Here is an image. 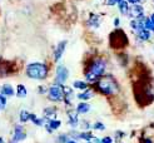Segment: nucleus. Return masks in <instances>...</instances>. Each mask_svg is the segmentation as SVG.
<instances>
[{"mask_svg":"<svg viewBox=\"0 0 154 143\" xmlns=\"http://www.w3.org/2000/svg\"><path fill=\"white\" fill-rule=\"evenodd\" d=\"M97 87L105 95L115 94V93L118 92V89H119L117 82L114 80V78L112 77V75H105V77H102L100 79L98 80Z\"/></svg>","mask_w":154,"mask_h":143,"instance_id":"obj_1","label":"nucleus"},{"mask_svg":"<svg viewBox=\"0 0 154 143\" xmlns=\"http://www.w3.org/2000/svg\"><path fill=\"white\" fill-rule=\"evenodd\" d=\"M105 72V63L102 59H97L90 64L88 72L85 73V78L88 82H95L102 77Z\"/></svg>","mask_w":154,"mask_h":143,"instance_id":"obj_2","label":"nucleus"},{"mask_svg":"<svg viewBox=\"0 0 154 143\" xmlns=\"http://www.w3.org/2000/svg\"><path fill=\"white\" fill-rule=\"evenodd\" d=\"M26 74L32 79H45L48 75V67L42 63L29 64L26 68Z\"/></svg>","mask_w":154,"mask_h":143,"instance_id":"obj_3","label":"nucleus"},{"mask_svg":"<svg viewBox=\"0 0 154 143\" xmlns=\"http://www.w3.org/2000/svg\"><path fill=\"white\" fill-rule=\"evenodd\" d=\"M128 44L127 35L122 30H115L110 35V45L113 48H123Z\"/></svg>","mask_w":154,"mask_h":143,"instance_id":"obj_4","label":"nucleus"},{"mask_svg":"<svg viewBox=\"0 0 154 143\" xmlns=\"http://www.w3.org/2000/svg\"><path fill=\"white\" fill-rule=\"evenodd\" d=\"M49 99L54 102H59L64 99V89L63 85H53L49 89Z\"/></svg>","mask_w":154,"mask_h":143,"instance_id":"obj_5","label":"nucleus"},{"mask_svg":"<svg viewBox=\"0 0 154 143\" xmlns=\"http://www.w3.org/2000/svg\"><path fill=\"white\" fill-rule=\"evenodd\" d=\"M69 77V72L64 65H58L57 68V83H59V85H61L63 83L66 82Z\"/></svg>","mask_w":154,"mask_h":143,"instance_id":"obj_6","label":"nucleus"},{"mask_svg":"<svg viewBox=\"0 0 154 143\" xmlns=\"http://www.w3.org/2000/svg\"><path fill=\"white\" fill-rule=\"evenodd\" d=\"M142 14H143V6H140L139 4L133 5V6H130V8H129L128 15H129L130 18H134V19H137L138 17H140Z\"/></svg>","mask_w":154,"mask_h":143,"instance_id":"obj_7","label":"nucleus"},{"mask_svg":"<svg viewBox=\"0 0 154 143\" xmlns=\"http://www.w3.org/2000/svg\"><path fill=\"white\" fill-rule=\"evenodd\" d=\"M25 132L21 126H17L15 127V131H14V137H13V142H19V141H23L25 139Z\"/></svg>","mask_w":154,"mask_h":143,"instance_id":"obj_8","label":"nucleus"},{"mask_svg":"<svg viewBox=\"0 0 154 143\" xmlns=\"http://www.w3.org/2000/svg\"><path fill=\"white\" fill-rule=\"evenodd\" d=\"M65 45H66V40H63V42H60L59 45L57 47L55 51H54V60H55V62H58L61 58V55H63V53L65 50Z\"/></svg>","mask_w":154,"mask_h":143,"instance_id":"obj_9","label":"nucleus"},{"mask_svg":"<svg viewBox=\"0 0 154 143\" xmlns=\"http://www.w3.org/2000/svg\"><path fill=\"white\" fill-rule=\"evenodd\" d=\"M68 117H69V124H70L73 128H75L78 126L79 122V118H78V112H74V110H69L68 112Z\"/></svg>","mask_w":154,"mask_h":143,"instance_id":"obj_10","label":"nucleus"},{"mask_svg":"<svg viewBox=\"0 0 154 143\" xmlns=\"http://www.w3.org/2000/svg\"><path fill=\"white\" fill-rule=\"evenodd\" d=\"M118 8L122 14H128L129 11V3L128 0H120V2L118 3Z\"/></svg>","mask_w":154,"mask_h":143,"instance_id":"obj_11","label":"nucleus"},{"mask_svg":"<svg viewBox=\"0 0 154 143\" xmlns=\"http://www.w3.org/2000/svg\"><path fill=\"white\" fill-rule=\"evenodd\" d=\"M90 110V105L87 103H79L78 107H76V112L80 113V114H84V113H88Z\"/></svg>","mask_w":154,"mask_h":143,"instance_id":"obj_12","label":"nucleus"},{"mask_svg":"<svg viewBox=\"0 0 154 143\" xmlns=\"http://www.w3.org/2000/svg\"><path fill=\"white\" fill-rule=\"evenodd\" d=\"M138 36H139L142 40H149L150 39V32L147 29H142L138 32Z\"/></svg>","mask_w":154,"mask_h":143,"instance_id":"obj_13","label":"nucleus"},{"mask_svg":"<svg viewBox=\"0 0 154 143\" xmlns=\"http://www.w3.org/2000/svg\"><path fill=\"white\" fill-rule=\"evenodd\" d=\"M73 87L76 88V89H80V90H87L88 84H87L85 82H83V80H75L73 83Z\"/></svg>","mask_w":154,"mask_h":143,"instance_id":"obj_14","label":"nucleus"},{"mask_svg":"<svg viewBox=\"0 0 154 143\" xmlns=\"http://www.w3.org/2000/svg\"><path fill=\"white\" fill-rule=\"evenodd\" d=\"M2 94L10 97V95H13V94H14V89H13L9 84H5V85H3V87H2Z\"/></svg>","mask_w":154,"mask_h":143,"instance_id":"obj_15","label":"nucleus"},{"mask_svg":"<svg viewBox=\"0 0 154 143\" xmlns=\"http://www.w3.org/2000/svg\"><path fill=\"white\" fill-rule=\"evenodd\" d=\"M60 124H61V122L60 120H57V119H50L49 120V128L51 131H54V129H58V128L60 127Z\"/></svg>","mask_w":154,"mask_h":143,"instance_id":"obj_16","label":"nucleus"},{"mask_svg":"<svg viewBox=\"0 0 154 143\" xmlns=\"http://www.w3.org/2000/svg\"><path fill=\"white\" fill-rule=\"evenodd\" d=\"M26 88L23 85V84H19L18 85V93H17V95L19 97V98H24L25 95H26Z\"/></svg>","mask_w":154,"mask_h":143,"instance_id":"obj_17","label":"nucleus"},{"mask_svg":"<svg viewBox=\"0 0 154 143\" xmlns=\"http://www.w3.org/2000/svg\"><path fill=\"white\" fill-rule=\"evenodd\" d=\"M78 98L80 101H88V99H90V98H91V92H90V90H85V92L78 94Z\"/></svg>","mask_w":154,"mask_h":143,"instance_id":"obj_18","label":"nucleus"},{"mask_svg":"<svg viewBox=\"0 0 154 143\" xmlns=\"http://www.w3.org/2000/svg\"><path fill=\"white\" fill-rule=\"evenodd\" d=\"M89 25H93L94 28L99 26V17L98 15H91L90 19H89Z\"/></svg>","mask_w":154,"mask_h":143,"instance_id":"obj_19","label":"nucleus"},{"mask_svg":"<svg viewBox=\"0 0 154 143\" xmlns=\"http://www.w3.org/2000/svg\"><path fill=\"white\" fill-rule=\"evenodd\" d=\"M144 29H147V30H152V32H154V24H153V21L150 20V18H147L144 21Z\"/></svg>","mask_w":154,"mask_h":143,"instance_id":"obj_20","label":"nucleus"},{"mask_svg":"<svg viewBox=\"0 0 154 143\" xmlns=\"http://www.w3.org/2000/svg\"><path fill=\"white\" fill-rule=\"evenodd\" d=\"M30 120V114L28 113V110H21L20 112V122H28Z\"/></svg>","mask_w":154,"mask_h":143,"instance_id":"obj_21","label":"nucleus"},{"mask_svg":"<svg viewBox=\"0 0 154 143\" xmlns=\"http://www.w3.org/2000/svg\"><path fill=\"white\" fill-rule=\"evenodd\" d=\"M94 135L91 134L90 132H82V133H79V138H82V139H85V141H90L91 138H93Z\"/></svg>","mask_w":154,"mask_h":143,"instance_id":"obj_22","label":"nucleus"},{"mask_svg":"<svg viewBox=\"0 0 154 143\" xmlns=\"http://www.w3.org/2000/svg\"><path fill=\"white\" fill-rule=\"evenodd\" d=\"M55 112H57V109L54 108V107H51V108L44 109V114L47 116V117H49V116H54V114H55Z\"/></svg>","mask_w":154,"mask_h":143,"instance_id":"obj_23","label":"nucleus"},{"mask_svg":"<svg viewBox=\"0 0 154 143\" xmlns=\"http://www.w3.org/2000/svg\"><path fill=\"white\" fill-rule=\"evenodd\" d=\"M93 128H94V129H97V131H104L105 129V126L103 123H100V122H97V123H94Z\"/></svg>","mask_w":154,"mask_h":143,"instance_id":"obj_24","label":"nucleus"},{"mask_svg":"<svg viewBox=\"0 0 154 143\" xmlns=\"http://www.w3.org/2000/svg\"><path fill=\"white\" fill-rule=\"evenodd\" d=\"M58 142L59 143H68V137H66V135H64V134H61V135H59Z\"/></svg>","mask_w":154,"mask_h":143,"instance_id":"obj_25","label":"nucleus"},{"mask_svg":"<svg viewBox=\"0 0 154 143\" xmlns=\"http://www.w3.org/2000/svg\"><path fill=\"white\" fill-rule=\"evenodd\" d=\"M0 104H2L3 108L5 107V104H6V98H5L3 94H0Z\"/></svg>","mask_w":154,"mask_h":143,"instance_id":"obj_26","label":"nucleus"},{"mask_svg":"<svg viewBox=\"0 0 154 143\" xmlns=\"http://www.w3.org/2000/svg\"><path fill=\"white\" fill-rule=\"evenodd\" d=\"M102 143H113V139L110 137H104L102 139Z\"/></svg>","mask_w":154,"mask_h":143,"instance_id":"obj_27","label":"nucleus"},{"mask_svg":"<svg viewBox=\"0 0 154 143\" xmlns=\"http://www.w3.org/2000/svg\"><path fill=\"white\" fill-rule=\"evenodd\" d=\"M119 2H120V0H108V5L113 6V5H115V4H118Z\"/></svg>","mask_w":154,"mask_h":143,"instance_id":"obj_28","label":"nucleus"},{"mask_svg":"<svg viewBox=\"0 0 154 143\" xmlns=\"http://www.w3.org/2000/svg\"><path fill=\"white\" fill-rule=\"evenodd\" d=\"M89 143H102V141L99 139V138H97V137H93V138L89 141Z\"/></svg>","mask_w":154,"mask_h":143,"instance_id":"obj_29","label":"nucleus"},{"mask_svg":"<svg viewBox=\"0 0 154 143\" xmlns=\"http://www.w3.org/2000/svg\"><path fill=\"white\" fill-rule=\"evenodd\" d=\"M128 3L129 4H133V5H137V4L140 3V0H128Z\"/></svg>","mask_w":154,"mask_h":143,"instance_id":"obj_30","label":"nucleus"},{"mask_svg":"<svg viewBox=\"0 0 154 143\" xmlns=\"http://www.w3.org/2000/svg\"><path fill=\"white\" fill-rule=\"evenodd\" d=\"M34 123H35L36 126H42V124H43V120H42V119H38V118H36V119L34 120Z\"/></svg>","mask_w":154,"mask_h":143,"instance_id":"obj_31","label":"nucleus"},{"mask_svg":"<svg viewBox=\"0 0 154 143\" xmlns=\"http://www.w3.org/2000/svg\"><path fill=\"white\" fill-rule=\"evenodd\" d=\"M119 24H120V20H119L118 18H117V19H115V20H114V25H115V26H118Z\"/></svg>","mask_w":154,"mask_h":143,"instance_id":"obj_32","label":"nucleus"},{"mask_svg":"<svg viewBox=\"0 0 154 143\" xmlns=\"http://www.w3.org/2000/svg\"><path fill=\"white\" fill-rule=\"evenodd\" d=\"M143 143H153V141H152L150 138H145V139L143 141Z\"/></svg>","mask_w":154,"mask_h":143,"instance_id":"obj_33","label":"nucleus"},{"mask_svg":"<svg viewBox=\"0 0 154 143\" xmlns=\"http://www.w3.org/2000/svg\"><path fill=\"white\" fill-rule=\"evenodd\" d=\"M35 119H36V116L35 114H30V120H33V122H34Z\"/></svg>","mask_w":154,"mask_h":143,"instance_id":"obj_34","label":"nucleus"},{"mask_svg":"<svg viewBox=\"0 0 154 143\" xmlns=\"http://www.w3.org/2000/svg\"><path fill=\"white\" fill-rule=\"evenodd\" d=\"M150 20L153 21V24H154V14H152V15H150Z\"/></svg>","mask_w":154,"mask_h":143,"instance_id":"obj_35","label":"nucleus"},{"mask_svg":"<svg viewBox=\"0 0 154 143\" xmlns=\"http://www.w3.org/2000/svg\"><path fill=\"white\" fill-rule=\"evenodd\" d=\"M68 143H76L75 141H68Z\"/></svg>","mask_w":154,"mask_h":143,"instance_id":"obj_36","label":"nucleus"},{"mask_svg":"<svg viewBox=\"0 0 154 143\" xmlns=\"http://www.w3.org/2000/svg\"><path fill=\"white\" fill-rule=\"evenodd\" d=\"M0 143H4V141H3V138L0 137Z\"/></svg>","mask_w":154,"mask_h":143,"instance_id":"obj_37","label":"nucleus"},{"mask_svg":"<svg viewBox=\"0 0 154 143\" xmlns=\"http://www.w3.org/2000/svg\"><path fill=\"white\" fill-rule=\"evenodd\" d=\"M2 108H3V107H2V104H0V109H2Z\"/></svg>","mask_w":154,"mask_h":143,"instance_id":"obj_38","label":"nucleus"},{"mask_svg":"<svg viewBox=\"0 0 154 143\" xmlns=\"http://www.w3.org/2000/svg\"><path fill=\"white\" fill-rule=\"evenodd\" d=\"M11 143H13V142H11Z\"/></svg>","mask_w":154,"mask_h":143,"instance_id":"obj_39","label":"nucleus"}]
</instances>
